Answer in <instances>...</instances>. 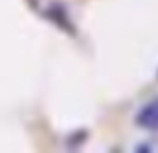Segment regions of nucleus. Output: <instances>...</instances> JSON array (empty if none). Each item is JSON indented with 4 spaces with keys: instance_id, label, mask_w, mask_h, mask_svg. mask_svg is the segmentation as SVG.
Here are the masks:
<instances>
[{
    "instance_id": "f257e3e1",
    "label": "nucleus",
    "mask_w": 158,
    "mask_h": 153,
    "mask_svg": "<svg viewBox=\"0 0 158 153\" xmlns=\"http://www.w3.org/2000/svg\"><path fill=\"white\" fill-rule=\"evenodd\" d=\"M136 123L143 129H158V99L143 105L136 114Z\"/></svg>"
}]
</instances>
